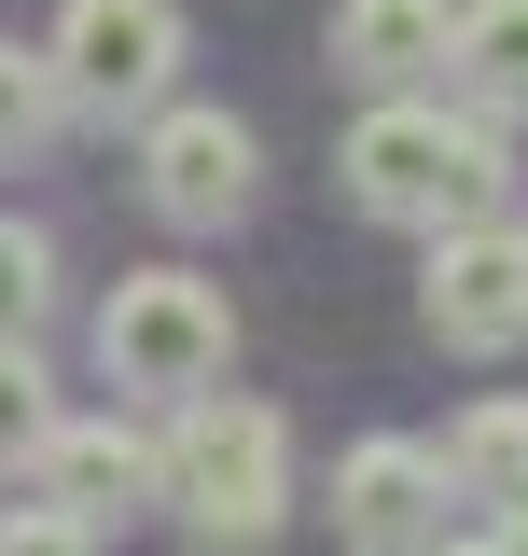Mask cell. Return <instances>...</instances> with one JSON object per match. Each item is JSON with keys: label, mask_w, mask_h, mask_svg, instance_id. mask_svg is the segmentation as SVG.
<instances>
[{"label": "cell", "mask_w": 528, "mask_h": 556, "mask_svg": "<svg viewBox=\"0 0 528 556\" xmlns=\"http://www.w3.org/2000/svg\"><path fill=\"white\" fill-rule=\"evenodd\" d=\"M334 167H348V208H376V223H417V237L515 208V139H501V112H473V98H431V84L376 98V112L348 126V153H334Z\"/></svg>", "instance_id": "6da1fadb"}, {"label": "cell", "mask_w": 528, "mask_h": 556, "mask_svg": "<svg viewBox=\"0 0 528 556\" xmlns=\"http://www.w3.org/2000/svg\"><path fill=\"white\" fill-rule=\"evenodd\" d=\"M167 515L209 556L278 543V515H292V431H278V404H251V390L167 404Z\"/></svg>", "instance_id": "7a4b0ae2"}, {"label": "cell", "mask_w": 528, "mask_h": 556, "mask_svg": "<svg viewBox=\"0 0 528 556\" xmlns=\"http://www.w3.org/2000/svg\"><path fill=\"white\" fill-rule=\"evenodd\" d=\"M223 362H237L223 278H196V265L112 278V306H98V376H112V404H196V390H223Z\"/></svg>", "instance_id": "3957f363"}, {"label": "cell", "mask_w": 528, "mask_h": 556, "mask_svg": "<svg viewBox=\"0 0 528 556\" xmlns=\"http://www.w3.org/2000/svg\"><path fill=\"white\" fill-rule=\"evenodd\" d=\"M251 195H264V139L223 98H153L139 112V208L167 237H223V223H251Z\"/></svg>", "instance_id": "277c9868"}, {"label": "cell", "mask_w": 528, "mask_h": 556, "mask_svg": "<svg viewBox=\"0 0 528 556\" xmlns=\"http://www.w3.org/2000/svg\"><path fill=\"white\" fill-rule=\"evenodd\" d=\"M56 98L98 126H139L167 84H181V0H70L56 14Z\"/></svg>", "instance_id": "5b68a950"}, {"label": "cell", "mask_w": 528, "mask_h": 556, "mask_svg": "<svg viewBox=\"0 0 528 556\" xmlns=\"http://www.w3.org/2000/svg\"><path fill=\"white\" fill-rule=\"evenodd\" d=\"M417 320H431V348H460V362L528 348V223H515V208L431 237V265H417Z\"/></svg>", "instance_id": "8992f818"}, {"label": "cell", "mask_w": 528, "mask_h": 556, "mask_svg": "<svg viewBox=\"0 0 528 556\" xmlns=\"http://www.w3.org/2000/svg\"><path fill=\"white\" fill-rule=\"evenodd\" d=\"M28 486H42L56 515H84V529H126L139 501H167V431H153L139 404L56 417V431H42V459H28Z\"/></svg>", "instance_id": "52a82bcc"}, {"label": "cell", "mask_w": 528, "mask_h": 556, "mask_svg": "<svg viewBox=\"0 0 528 556\" xmlns=\"http://www.w3.org/2000/svg\"><path fill=\"white\" fill-rule=\"evenodd\" d=\"M431 529H445V459L417 431H362L334 459V543L348 556H417Z\"/></svg>", "instance_id": "ba28073f"}, {"label": "cell", "mask_w": 528, "mask_h": 556, "mask_svg": "<svg viewBox=\"0 0 528 556\" xmlns=\"http://www.w3.org/2000/svg\"><path fill=\"white\" fill-rule=\"evenodd\" d=\"M445 42H460V0H348V14H334V70L376 84V98L445 84Z\"/></svg>", "instance_id": "9c48e42d"}, {"label": "cell", "mask_w": 528, "mask_h": 556, "mask_svg": "<svg viewBox=\"0 0 528 556\" xmlns=\"http://www.w3.org/2000/svg\"><path fill=\"white\" fill-rule=\"evenodd\" d=\"M431 459H445V501H487V515H515V501H528V404H515V390L460 404Z\"/></svg>", "instance_id": "30bf717a"}, {"label": "cell", "mask_w": 528, "mask_h": 556, "mask_svg": "<svg viewBox=\"0 0 528 556\" xmlns=\"http://www.w3.org/2000/svg\"><path fill=\"white\" fill-rule=\"evenodd\" d=\"M445 84H460L473 112H528V0H460Z\"/></svg>", "instance_id": "8fae6325"}, {"label": "cell", "mask_w": 528, "mask_h": 556, "mask_svg": "<svg viewBox=\"0 0 528 556\" xmlns=\"http://www.w3.org/2000/svg\"><path fill=\"white\" fill-rule=\"evenodd\" d=\"M56 126H70L56 56H42V42H0V167H28V153H42Z\"/></svg>", "instance_id": "7c38bea8"}, {"label": "cell", "mask_w": 528, "mask_h": 556, "mask_svg": "<svg viewBox=\"0 0 528 556\" xmlns=\"http://www.w3.org/2000/svg\"><path fill=\"white\" fill-rule=\"evenodd\" d=\"M56 320V237L42 223H0V348H28Z\"/></svg>", "instance_id": "4fadbf2b"}, {"label": "cell", "mask_w": 528, "mask_h": 556, "mask_svg": "<svg viewBox=\"0 0 528 556\" xmlns=\"http://www.w3.org/2000/svg\"><path fill=\"white\" fill-rule=\"evenodd\" d=\"M42 431H56V376H42V348H0V459L28 473Z\"/></svg>", "instance_id": "5bb4252c"}, {"label": "cell", "mask_w": 528, "mask_h": 556, "mask_svg": "<svg viewBox=\"0 0 528 556\" xmlns=\"http://www.w3.org/2000/svg\"><path fill=\"white\" fill-rule=\"evenodd\" d=\"M0 556H98V529L56 501H0Z\"/></svg>", "instance_id": "9a60e30c"}, {"label": "cell", "mask_w": 528, "mask_h": 556, "mask_svg": "<svg viewBox=\"0 0 528 556\" xmlns=\"http://www.w3.org/2000/svg\"><path fill=\"white\" fill-rule=\"evenodd\" d=\"M417 556H515V543H501V529H473V543H460V529H431Z\"/></svg>", "instance_id": "2e32d148"}, {"label": "cell", "mask_w": 528, "mask_h": 556, "mask_svg": "<svg viewBox=\"0 0 528 556\" xmlns=\"http://www.w3.org/2000/svg\"><path fill=\"white\" fill-rule=\"evenodd\" d=\"M501 543H515V556H528V501H515V515H501Z\"/></svg>", "instance_id": "e0dca14e"}]
</instances>
